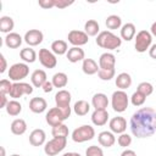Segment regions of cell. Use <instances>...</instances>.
I'll use <instances>...</instances> for the list:
<instances>
[{
  "label": "cell",
  "mask_w": 156,
  "mask_h": 156,
  "mask_svg": "<svg viewBox=\"0 0 156 156\" xmlns=\"http://www.w3.org/2000/svg\"><path fill=\"white\" fill-rule=\"evenodd\" d=\"M73 111L77 116H85L90 111V104L85 100H78L73 105Z\"/></svg>",
  "instance_id": "f1b7e54d"
},
{
  "label": "cell",
  "mask_w": 156,
  "mask_h": 156,
  "mask_svg": "<svg viewBox=\"0 0 156 156\" xmlns=\"http://www.w3.org/2000/svg\"><path fill=\"white\" fill-rule=\"evenodd\" d=\"M108 127H110V129H111V132L113 134H122V133H126L127 121H126L124 117L117 116V117H113V118L110 119Z\"/></svg>",
  "instance_id": "5bb4252c"
},
{
  "label": "cell",
  "mask_w": 156,
  "mask_h": 156,
  "mask_svg": "<svg viewBox=\"0 0 156 156\" xmlns=\"http://www.w3.org/2000/svg\"><path fill=\"white\" fill-rule=\"evenodd\" d=\"M98 141L101 146L104 147H111L113 146V144L116 143V138H115V134L110 130H104V132H100L99 135H98Z\"/></svg>",
  "instance_id": "7402d4cb"
},
{
  "label": "cell",
  "mask_w": 156,
  "mask_h": 156,
  "mask_svg": "<svg viewBox=\"0 0 156 156\" xmlns=\"http://www.w3.org/2000/svg\"><path fill=\"white\" fill-rule=\"evenodd\" d=\"M54 89V85H52V82H46L44 85H43V90H44V93H50L51 90Z\"/></svg>",
  "instance_id": "7dc6e473"
},
{
  "label": "cell",
  "mask_w": 156,
  "mask_h": 156,
  "mask_svg": "<svg viewBox=\"0 0 156 156\" xmlns=\"http://www.w3.org/2000/svg\"><path fill=\"white\" fill-rule=\"evenodd\" d=\"M62 156H82V155L78 154V152H73V151H72V152H65Z\"/></svg>",
  "instance_id": "816d5d0a"
},
{
  "label": "cell",
  "mask_w": 156,
  "mask_h": 156,
  "mask_svg": "<svg viewBox=\"0 0 156 156\" xmlns=\"http://www.w3.org/2000/svg\"><path fill=\"white\" fill-rule=\"evenodd\" d=\"M9 101H10V100H7V98H6L5 94H0V107H1V108H5L6 105L9 104Z\"/></svg>",
  "instance_id": "bcb514c9"
},
{
  "label": "cell",
  "mask_w": 156,
  "mask_h": 156,
  "mask_svg": "<svg viewBox=\"0 0 156 156\" xmlns=\"http://www.w3.org/2000/svg\"><path fill=\"white\" fill-rule=\"evenodd\" d=\"M74 1H67V0H55V7L57 9H65V7H68L73 4Z\"/></svg>",
  "instance_id": "ee69618b"
},
{
  "label": "cell",
  "mask_w": 156,
  "mask_h": 156,
  "mask_svg": "<svg viewBox=\"0 0 156 156\" xmlns=\"http://www.w3.org/2000/svg\"><path fill=\"white\" fill-rule=\"evenodd\" d=\"M116 66V56L111 52H104L99 57V67L100 69H115Z\"/></svg>",
  "instance_id": "9a60e30c"
},
{
  "label": "cell",
  "mask_w": 156,
  "mask_h": 156,
  "mask_svg": "<svg viewBox=\"0 0 156 156\" xmlns=\"http://www.w3.org/2000/svg\"><path fill=\"white\" fill-rule=\"evenodd\" d=\"M82 69H83V72L85 74L93 76V74L99 72L100 67H99V65L96 63L95 60H93V58H84L83 63H82Z\"/></svg>",
  "instance_id": "484cf974"
},
{
  "label": "cell",
  "mask_w": 156,
  "mask_h": 156,
  "mask_svg": "<svg viewBox=\"0 0 156 156\" xmlns=\"http://www.w3.org/2000/svg\"><path fill=\"white\" fill-rule=\"evenodd\" d=\"M94 136H95V129L89 124H83L72 132V140L78 144L91 140Z\"/></svg>",
  "instance_id": "5b68a950"
},
{
  "label": "cell",
  "mask_w": 156,
  "mask_h": 156,
  "mask_svg": "<svg viewBox=\"0 0 156 156\" xmlns=\"http://www.w3.org/2000/svg\"><path fill=\"white\" fill-rule=\"evenodd\" d=\"M149 55H150L151 58L156 60V44H152V45L150 46V49H149Z\"/></svg>",
  "instance_id": "c3c4849f"
},
{
  "label": "cell",
  "mask_w": 156,
  "mask_h": 156,
  "mask_svg": "<svg viewBox=\"0 0 156 156\" xmlns=\"http://www.w3.org/2000/svg\"><path fill=\"white\" fill-rule=\"evenodd\" d=\"M134 39H135L134 48L138 52H145L152 45V35L149 30L143 29V30L138 32Z\"/></svg>",
  "instance_id": "8992f818"
},
{
  "label": "cell",
  "mask_w": 156,
  "mask_h": 156,
  "mask_svg": "<svg viewBox=\"0 0 156 156\" xmlns=\"http://www.w3.org/2000/svg\"><path fill=\"white\" fill-rule=\"evenodd\" d=\"M46 73L44 69H35L30 76V83L34 88H43V85L48 82Z\"/></svg>",
  "instance_id": "d6986e66"
},
{
  "label": "cell",
  "mask_w": 156,
  "mask_h": 156,
  "mask_svg": "<svg viewBox=\"0 0 156 156\" xmlns=\"http://www.w3.org/2000/svg\"><path fill=\"white\" fill-rule=\"evenodd\" d=\"M68 127L65 123H61L58 126L52 127L51 129V134L54 138H67L68 136Z\"/></svg>",
  "instance_id": "d590c367"
},
{
  "label": "cell",
  "mask_w": 156,
  "mask_h": 156,
  "mask_svg": "<svg viewBox=\"0 0 156 156\" xmlns=\"http://www.w3.org/2000/svg\"><path fill=\"white\" fill-rule=\"evenodd\" d=\"M117 143L119 146L122 147H128L130 144H132V136L127 133H122L119 134V136L117 138Z\"/></svg>",
  "instance_id": "ab89813d"
},
{
  "label": "cell",
  "mask_w": 156,
  "mask_h": 156,
  "mask_svg": "<svg viewBox=\"0 0 156 156\" xmlns=\"http://www.w3.org/2000/svg\"><path fill=\"white\" fill-rule=\"evenodd\" d=\"M105 24H106V27H107L108 29H111V30L118 29V28L122 27V20H121V17L117 16V15H110V16L106 18V21H105Z\"/></svg>",
  "instance_id": "e575fe53"
},
{
  "label": "cell",
  "mask_w": 156,
  "mask_h": 156,
  "mask_svg": "<svg viewBox=\"0 0 156 156\" xmlns=\"http://www.w3.org/2000/svg\"><path fill=\"white\" fill-rule=\"evenodd\" d=\"M98 46L102 48V49H107V50H116L121 46L122 44V39L119 37H117L116 34H113L111 30H102L99 33V35L95 39Z\"/></svg>",
  "instance_id": "7a4b0ae2"
},
{
  "label": "cell",
  "mask_w": 156,
  "mask_h": 156,
  "mask_svg": "<svg viewBox=\"0 0 156 156\" xmlns=\"http://www.w3.org/2000/svg\"><path fill=\"white\" fill-rule=\"evenodd\" d=\"M66 56H67V60H68L69 62L76 63V62L83 61V60L85 58V52H84V50H83L82 48H79V46H72V48L68 49Z\"/></svg>",
  "instance_id": "e0dca14e"
},
{
  "label": "cell",
  "mask_w": 156,
  "mask_h": 156,
  "mask_svg": "<svg viewBox=\"0 0 156 156\" xmlns=\"http://www.w3.org/2000/svg\"><path fill=\"white\" fill-rule=\"evenodd\" d=\"M51 51L55 54V55H65L67 54L68 51V45L65 40H61V39H57V40H54L51 43Z\"/></svg>",
  "instance_id": "4316f807"
},
{
  "label": "cell",
  "mask_w": 156,
  "mask_h": 156,
  "mask_svg": "<svg viewBox=\"0 0 156 156\" xmlns=\"http://www.w3.org/2000/svg\"><path fill=\"white\" fill-rule=\"evenodd\" d=\"M84 32L88 37H95L100 33V26L95 20H88L84 24Z\"/></svg>",
  "instance_id": "f546056e"
},
{
  "label": "cell",
  "mask_w": 156,
  "mask_h": 156,
  "mask_svg": "<svg viewBox=\"0 0 156 156\" xmlns=\"http://www.w3.org/2000/svg\"><path fill=\"white\" fill-rule=\"evenodd\" d=\"M71 100H72V96H71V93L68 90L61 89L55 94V104L60 110H62L66 118H68L71 116V112H72L71 106H69Z\"/></svg>",
  "instance_id": "3957f363"
},
{
  "label": "cell",
  "mask_w": 156,
  "mask_h": 156,
  "mask_svg": "<svg viewBox=\"0 0 156 156\" xmlns=\"http://www.w3.org/2000/svg\"><path fill=\"white\" fill-rule=\"evenodd\" d=\"M20 57L26 62V63H33L37 60V52L32 48H24L20 51Z\"/></svg>",
  "instance_id": "1f68e13d"
},
{
  "label": "cell",
  "mask_w": 156,
  "mask_h": 156,
  "mask_svg": "<svg viewBox=\"0 0 156 156\" xmlns=\"http://www.w3.org/2000/svg\"><path fill=\"white\" fill-rule=\"evenodd\" d=\"M108 121V112L106 110H94L91 113V122L96 127L105 126Z\"/></svg>",
  "instance_id": "44dd1931"
},
{
  "label": "cell",
  "mask_w": 156,
  "mask_h": 156,
  "mask_svg": "<svg viewBox=\"0 0 156 156\" xmlns=\"http://www.w3.org/2000/svg\"><path fill=\"white\" fill-rule=\"evenodd\" d=\"M45 119H46V123L51 127H55V126H58L61 123H63V121H66V116L63 115L62 110H60L57 106L55 107H51L48 112H46V116H45Z\"/></svg>",
  "instance_id": "30bf717a"
},
{
  "label": "cell",
  "mask_w": 156,
  "mask_h": 156,
  "mask_svg": "<svg viewBox=\"0 0 156 156\" xmlns=\"http://www.w3.org/2000/svg\"><path fill=\"white\" fill-rule=\"evenodd\" d=\"M67 145V138H52L48 143H45L44 152L48 156H56L60 154Z\"/></svg>",
  "instance_id": "ba28073f"
},
{
  "label": "cell",
  "mask_w": 156,
  "mask_h": 156,
  "mask_svg": "<svg viewBox=\"0 0 156 156\" xmlns=\"http://www.w3.org/2000/svg\"><path fill=\"white\" fill-rule=\"evenodd\" d=\"M115 83H116V87H117L119 90H126V89H128V88L132 85V77H130L129 73L122 72V73H119V74L116 77Z\"/></svg>",
  "instance_id": "cb8c5ba5"
},
{
  "label": "cell",
  "mask_w": 156,
  "mask_h": 156,
  "mask_svg": "<svg viewBox=\"0 0 156 156\" xmlns=\"http://www.w3.org/2000/svg\"><path fill=\"white\" fill-rule=\"evenodd\" d=\"M85 156H104V151L98 145H90L85 150Z\"/></svg>",
  "instance_id": "60d3db41"
},
{
  "label": "cell",
  "mask_w": 156,
  "mask_h": 156,
  "mask_svg": "<svg viewBox=\"0 0 156 156\" xmlns=\"http://www.w3.org/2000/svg\"><path fill=\"white\" fill-rule=\"evenodd\" d=\"M29 74V66L26 62H17L13 63L9 68V78L10 80L16 82H22L27 76Z\"/></svg>",
  "instance_id": "52a82bcc"
},
{
  "label": "cell",
  "mask_w": 156,
  "mask_h": 156,
  "mask_svg": "<svg viewBox=\"0 0 156 156\" xmlns=\"http://www.w3.org/2000/svg\"><path fill=\"white\" fill-rule=\"evenodd\" d=\"M1 156H5V147L1 146Z\"/></svg>",
  "instance_id": "f5cc1de1"
},
{
  "label": "cell",
  "mask_w": 156,
  "mask_h": 156,
  "mask_svg": "<svg viewBox=\"0 0 156 156\" xmlns=\"http://www.w3.org/2000/svg\"><path fill=\"white\" fill-rule=\"evenodd\" d=\"M91 105L95 110H106L108 106V99L107 95L104 93H96L91 98Z\"/></svg>",
  "instance_id": "ffe728a7"
},
{
  "label": "cell",
  "mask_w": 156,
  "mask_h": 156,
  "mask_svg": "<svg viewBox=\"0 0 156 156\" xmlns=\"http://www.w3.org/2000/svg\"><path fill=\"white\" fill-rule=\"evenodd\" d=\"M136 90H138L139 93L144 94V95L147 98V96H150V95L154 93V87H152V84L149 83V82H141V83H139Z\"/></svg>",
  "instance_id": "8d00e7d4"
},
{
  "label": "cell",
  "mask_w": 156,
  "mask_h": 156,
  "mask_svg": "<svg viewBox=\"0 0 156 156\" xmlns=\"http://www.w3.org/2000/svg\"><path fill=\"white\" fill-rule=\"evenodd\" d=\"M5 110H6L7 115H10L12 117H16L22 112V105L17 100H10L9 104L6 105Z\"/></svg>",
  "instance_id": "d6a6232c"
},
{
  "label": "cell",
  "mask_w": 156,
  "mask_h": 156,
  "mask_svg": "<svg viewBox=\"0 0 156 156\" xmlns=\"http://www.w3.org/2000/svg\"><path fill=\"white\" fill-rule=\"evenodd\" d=\"M116 74V69H99L98 76L101 80H111Z\"/></svg>",
  "instance_id": "f35d334b"
},
{
  "label": "cell",
  "mask_w": 156,
  "mask_h": 156,
  "mask_svg": "<svg viewBox=\"0 0 156 156\" xmlns=\"http://www.w3.org/2000/svg\"><path fill=\"white\" fill-rule=\"evenodd\" d=\"M48 107V102L44 98L37 96V98H32L29 101V110L34 113H41L46 110Z\"/></svg>",
  "instance_id": "ac0fdd59"
},
{
  "label": "cell",
  "mask_w": 156,
  "mask_h": 156,
  "mask_svg": "<svg viewBox=\"0 0 156 156\" xmlns=\"http://www.w3.org/2000/svg\"><path fill=\"white\" fill-rule=\"evenodd\" d=\"M51 82L54 88H65L68 83V76L65 72H57L52 76Z\"/></svg>",
  "instance_id": "4dcf8cb0"
},
{
  "label": "cell",
  "mask_w": 156,
  "mask_h": 156,
  "mask_svg": "<svg viewBox=\"0 0 156 156\" xmlns=\"http://www.w3.org/2000/svg\"><path fill=\"white\" fill-rule=\"evenodd\" d=\"M128 105H129V96L127 95V93L124 90L113 91V94L111 96V106H112L113 111L122 113L127 110Z\"/></svg>",
  "instance_id": "277c9868"
},
{
  "label": "cell",
  "mask_w": 156,
  "mask_h": 156,
  "mask_svg": "<svg viewBox=\"0 0 156 156\" xmlns=\"http://www.w3.org/2000/svg\"><path fill=\"white\" fill-rule=\"evenodd\" d=\"M132 134L139 139L149 138L156 132V111L152 107H141L130 117Z\"/></svg>",
  "instance_id": "6da1fadb"
},
{
  "label": "cell",
  "mask_w": 156,
  "mask_h": 156,
  "mask_svg": "<svg viewBox=\"0 0 156 156\" xmlns=\"http://www.w3.org/2000/svg\"><path fill=\"white\" fill-rule=\"evenodd\" d=\"M10 156H21V155H18V154H13V155H10Z\"/></svg>",
  "instance_id": "db71d44e"
},
{
  "label": "cell",
  "mask_w": 156,
  "mask_h": 156,
  "mask_svg": "<svg viewBox=\"0 0 156 156\" xmlns=\"http://www.w3.org/2000/svg\"><path fill=\"white\" fill-rule=\"evenodd\" d=\"M45 139H46V134L43 129L37 128L34 130L30 132L29 134V144L33 146H41L45 144Z\"/></svg>",
  "instance_id": "2e32d148"
},
{
  "label": "cell",
  "mask_w": 156,
  "mask_h": 156,
  "mask_svg": "<svg viewBox=\"0 0 156 156\" xmlns=\"http://www.w3.org/2000/svg\"><path fill=\"white\" fill-rule=\"evenodd\" d=\"M0 61H1V67H0V73H4L5 71H6V68H7V62H6V58H5V56L1 54L0 55Z\"/></svg>",
  "instance_id": "f6af8a7d"
},
{
  "label": "cell",
  "mask_w": 156,
  "mask_h": 156,
  "mask_svg": "<svg viewBox=\"0 0 156 156\" xmlns=\"http://www.w3.org/2000/svg\"><path fill=\"white\" fill-rule=\"evenodd\" d=\"M44 39V34L43 32H40L39 29H29L28 32H26L23 40L29 45V46H37L39 45Z\"/></svg>",
  "instance_id": "4fadbf2b"
},
{
  "label": "cell",
  "mask_w": 156,
  "mask_h": 156,
  "mask_svg": "<svg viewBox=\"0 0 156 156\" xmlns=\"http://www.w3.org/2000/svg\"><path fill=\"white\" fill-rule=\"evenodd\" d=\"M22 41H23V38L18 33H15V32H11V33L6 34V37H5V45L10 49L20 48Z\"/></svg>",
  "instance_id": "603a6c76"
},
{
  "label": "cell",
  "mask_w": 156,
  "mask_h": 156,
  "mask_svg": "<svg viewBox=\"0 0 156 156\" xmlns=\"http://www.w3.org/2000/svg\"><path fill=\"white\" fill-rule=\"evenodd\" d=\"M150 33L152 37H156V22H154L151 24V28H150Z\"/></svg>",
  "instance_id": "f907efd6"
},
{
  "label": "cell",
  "mask_w": 156,
  "mask_h": 156,
  "mask_svg": "<svg viewBox=\"0 0 156 156\" xmlns=\"http://www.w3.org/2000/svg\"><path fill=\"white\" fill-rule=\"evenodd\" d=\"M27 130V123L24 119L22 118H16L15 121H12L11 123V132L15 135H22L24 134Z\"/></svg>",
  "instance_id": "83f0119b"
},
{
  "label": "cell",
  "mask_w": 156,
  "mask_h": 156,
  "mask_svg": "<svg viewBox=\"0 0 156 156\" xmlns=\"http://www.w3.org/2000/svg\"><path fill=\"white\" fill-rule=\"evenodd\" d=\"M145 100H146V96H145L144 94L139 93L138 90H136L135 93H133V95L130 96V102H132V105L135 106V107H139V106L144 105Z\"/></svg>",
  "instance_id": "74e56055"
},
{
  "label": "cell",
  "mask_w": 156,
  "mask_h": 156,
  "mask_svg": "<svg viewBox=\"0 0 156 156\" xmlns=\"http://www.w3.org/2000/svg\"><path fill=\"white\" fill-rule=\"evenodd\" d=\"M15 27V22L10 16H2L0 17V32L2 33H11V30Z\"/></svg>",
  "instance_id": "836d02e7"
},
{
  "label": "cell",
  "mask_w": 156,
  "mask_h": 156,
  "mask_svg": "<svg viewBox=\"0 0 156 156\" xmlns=\"http://www.w3.org/2000/svg\"><path fill=\"white\" fill-rule=\"evenodd\" d=\"M135 33H136V29L133 23H126L121 27V39L126 41H130L132 39H134Z\"/></svg>",
  "instance_id": "d4e9b609"
},
{
  "label": "cell",
  "mask_w": 156,
  "mask_h": 156,
  "mask_svg": "<svg viewBox=\"0 0 156 156\" xmlns=\"http://www.w3.org/2000/svg\"><path fill=\"white\" fill-rule=\"evenodd\" d=\"M68 43L72 44L73 46H83L89 41V37L84 30H78V29H72L68 33Z\"/></svg>",
  "instance_id": "7c38bea8"
},
{
  "label": "cell",
  "mask_w": 156,
  "mask_h": 156,
  "mask_svg": "<svg viewBox=\"0 0 156 156\" xmlns=\"http://www.w3.org/2000/svg\"><path fill=\"white\" fill-rule=\"evenodd\" d=\"M12 89V83L10 82V79H1L0 80V94H5V95H10V91Z\"/></svg>",
  "instance_id": "b9f144b4"
},
{
  "label": "cell",
  "mask_w": 156,
  "mask_h": 156,
  "mask_svg": "<svg viewBox=\"0 0 156 156\" xmlns=\"http://www.w3.org/2000/svg\"><path fill=\"white\" fill-rule=\"evenodd\" d=\"M38 4L43 9H52V7H55V0H39Z\"/></svg>",
  "instance_id": "7bdbcfd3"
},
{
  "label": "cell",
  "mask_w": 156,
  "mask_h": 156,
  "mask_svg": "<svg viewBox=\"0 0 156 156\" xmlns=\"http://www.w3.org/2000/svg\"><path fill=\"white\" fill-rule=\"evenodd\" d=\"M39 62L45 68H55L57 65L56 55L50 51L49 49H40L39 50Z\"/></svg>",
  "instance_id": "8fae6325"
},
{
  "label": "cell",
  "mask_w": 156,
  "mask_h": 156,
  "mask_svg": "<svg viewBox=\"0 0 156 156\" xmlns=\"http://www.w3.org/2000/svg\"><path fill=\"white\" fill-rule=\"evenodd\" d=\"M33 93V85L26 82H16L12 83V89L10 91V96L13 100L22 98L23 95H30Z\"/></svg>",
  "instance_id": "9c48e42d"
},
{
  "label": "cell",
  "mask_w": 156,
  "mask_h": 156,
  "mask_svg": "<svg viewBox=\"0 0 156 156\" xmlns=\"http://www.w3.org/2000/svg\"><path fill=\"white\" fill-rule=\"evenodd\" d=\"M121 156H136V154H135V151H134V150L126 149V150L121 154Z\"/></svg>",
  "instance_id": "681fc988"
}]
</instances>
